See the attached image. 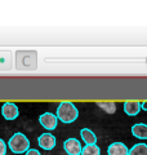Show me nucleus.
Instances as JSON below:
<instances>
[{
	"label": "nucleus",
	"instance_id": "nucleus-11",
	"mask_svg": "<svg viewBox=\"0 0 147 155\" xmlns=\"http://www.w3.org/2000/svg\"><path fill=\"white\" fill-rule=\"evenodd\" d=\"M132 134L139 140H147V125L143 123L134 124L132 127Z\"/></svg>",
	"mask_w": 147,
	"mask_h": 155
},
{
	"label": "nucleus",
	"instance_id": "nucleus-1",
	"mask_svg": "<svg viewBox=\"0 0 147 155\" xmlns=\"http://www.w3.org/2000/svg\"><path fill=\"white\" fill-rule=\"evenodd\" d=\"M14 67L18 71H34L38 69L36 51H17L14 53Z\"/></svg>",
	"mask_w": 147,
	"mask_h": 155
},
{
	"label": "nucleus",
	"instance_id": "nucleus-13",
	"mask_svg": "<svg viewBox=\"0 0 147 155\" xmlns=\"http://www.w3.org/2000/svg\"><path fill=\"white\" fill-rule=\"evenodd\" d=\"M129 155H147V145L146 143H136L129 150Z\"/></svg>",
	"mask_w": 147,
	"mask_h": 155
},
{
	"label": "nucleus",
	"instance_id": "nucleus-2",
	"mask_svg": "<svg viewBox=\"0 0 147 155\" xmlns=\"http://www.w3.org/2000/svg\"><path fill=\"white\" fill-rule=\"evenodd\" d=\"M56 116L62 123L70 124V123H74L77 118H79V110H77V107L72 102L65 101V102H61L58 105Z\"/></svg>",
	"mask_w": 147,
	"mask_h": 155
},
{
	"label": "nucleus",
	"instance_id": "nucleus-5",
	"mask_svg": "<svg viewBox=\"0 0 147 155\" xmlns=\"http://www.w3.org/2000/svg\"><path fill=\"white\" fill-rule=\"evenodd\" d=\"M63 147L68 155H81V143L76 138H67L63 143Z\"/></svg>",
	"mask_w": 147,
	"mask_h": 155
},
{
	"label": "nucleus",
	"instance_id": "nucleus-18",
	"mask_svg": "<svg viewBox=\"0 0 147 155\" xmlns=\"http://www.w3.org/2000/svg\"><path fill=\"white\" fill-rule=\"evenodd\" d=\"M141 110L147 111V101H143V102H141Z\"/></svg>",
	"mask_w": 147,
	"mask_h": 155
},
{
	"label": "nucleus",
	"instance_id": "nucleus-17",
	"mask_svg": "<svg viewBox=\"0 0 147 155\" xmlns=\"http://www.w3.org/2000/svg\"><path fill=\"white\" fill-rule=\"evenodd\" d=\"M26 155H41V154H40V151H38L36 149H30L26 153Z\"/></svg>",
	"mask_w": 147,
	"mask_h": 155
},
{
	"label": "nucleus",
	"instance_id": "nucleus-15",
	"mask_svg": "<svg viewBox=\"0 0 147 155\" xmlns=\"http://www.w3.org/2000/svg\"><path fill=\"white\" fill-rule=\"evenodd\" d=\"M97 105L103 111H106L107 114H114L116 111V105L114 102H98Z\"/></svg>",
	"mask_w": 147,
	"mask_h": 155
},
{
	"label": "nucleus",
	"instance_id": "nucleus-8",
	"mask_svg": "<svg viewBox=\"0 0 147 155\" xmlns=\"http://www.w3.org/2000/svg\"><path fill=\"white\" fill-rule=\"evenodd\" d=\"M109 155H129V149L122 142H114L107 149Z\"/></svg>",
	"mask_w": 147,
	"mask_h": 155
},
{
	"label": "nucleus",
	"instance_id": "nucleus-9",
	"mask_svg": "<svg viewBox=\"0 0 147 155\" xmlns=\"http://www.w3.org/2000/svg\"><path fill=\"white\" fill-rule=\"evenodd\" d=\"M12 69V52L0 51V71H8Z\"/></svg>",
	"mask_w": 147,
	"mask_h": 155
},
{
	"label": "nucleus",
	"instance_id": "nucleus-4",
	"mask_svg": "<svg viewBox=\"0 0 147 155\" xmlns=\"http://www.w3.org/2000/svg\"><path fill=\"white\" fill-rule=\"evenodd\" d=\"M39 123H40L47 130H53L57 127L58 119L54 114L52 113H44L39 116Z\"/></svg>",
	"mask_w": 147,
	"mask_h": 155
},
{
	"label": "nucleus",
	"instance_id": "nucleus-12",
	"mask_svg": "<svg viewBox=\"0 0 147 155\" xmlns=\"http://www.w3.org/2000/svg\"><path fill=\"white\" fill-rule=\"evenodd\" d=\"M80 136L81 140L85 142V145H96L97 142V136L89 128H83L80 130Z\"/></svg>",
	"mask_w": 147,
	"mask_h": 155
},
{
	"label": "nucleus",
	"instance_id": "nucleus-7",
	"mask_svg": "<svg viewBox=\"0 0 147 155\" xmlns=\"http://www.w3.org/2000/svg\"><path fill=\"white\" fill-rule=\"evenodd\" d=\"M38 143L43 150H53L56 146V137L51 133H43L39 136Z\"/></svg>",
	"mask_w": 147,
	"mask_h": 155
},
{
	"label": "nucleus",
	"instance_id": "nucleus-16",
	"mask_svg": "<svg viewBox=\"0 0 147 155\" xmlns=\"http://www.w3.org/2000/svg\"><path fill=\"white\" fill-rule=\"evenodd\" d=\"M7 154V143L0 138V155H5Z\"/></svg>",
	"mask_w": 147,
	"mask_h": 155
},
{
	"label": "nucleus",
	"instance_id": "nucleus-6",
	"mask_svg": "<svg viewBox=\"0 0 147 155\" xmlns=\"http://www.w3.org/2000/svg\"><path fill=\"white\" fill-rule=\"evenodd\" d=\"M2 114L7 120H14L19 115L18 106L13 102H5L2 107Z\"/></svg>",
	"mask_w": 147,
	"mask_h": 155
},
{
	"label": "nucleus",
	"instance_id": "nucleus-3",
	"mask_svg": "<svg viewBox=\"0 0 147 155\" xmlns=\"http://www.w3.org/2000/svg\"><path fill=\"white\" fill-rule=\"evenodd\" d=\"M8 146L14 154H23L30 150V141L23 133L17 132L9 138Z\"/></svg>",
	"mask_w": 147,
	"mask_h": 155
},
{
	"label": "nucleus",
	"instance_id": "nucleus-10",
	"mask_svg": "<svg viewBox=\"0 0 147 155\" xmlns=\"http://www.w3.org/2000/svg\"><path fill=\"white\" fill-rule=\"evenodd\" d=\"M122 106H124V113L129 116H136L141 111L139 101H125Z\"/></svg>",
	"mask_w": 147,
	"mask_h": 155
},
{
	"label": "nucleus",
	"instance_id": "nucleus-14",
	"mask_svg": "<svg viewBox=\"0 0 147 155\" xmlns=\"http://www.w3.org/2000/svg\"><path fill=\"white\" fill-rule=\"evenodd\" d=\"M81 155H101V149L96 145H85L81 150Z\"/></svg>",
	"mask_w": 147,
	"mask_h": 155
}]
</instances>
